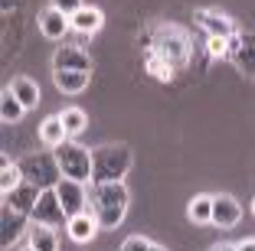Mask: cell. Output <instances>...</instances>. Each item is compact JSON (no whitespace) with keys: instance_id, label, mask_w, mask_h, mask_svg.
I'll list each match as a JSON object with an SVG mask.
<instances>
[{"instance_id":"obj_1","label":"cell","mask_w":255,"mask_h":251,"mask_svg":"<svg viewBox=\"0 0 255 251\" xmlns=\"http://www.w3.org/2000/svg\"><path fill=\"white\" fill-rule=\"evenodd\" d=\"M147 49H154L160 59H167L173 69H180L190 62V52H193V43H190V33L177 23H160L154 30H147Z\"/></svg>"},{"instance_id":"obj_2","label":"cell","mask_w":255,"mask_h":251,"mask_svg":"<svg viewBox=\"0 0 255 251\" xmlns=\"http://www.w3.org/2000/svg\"><path fill=\"white\" fill-rule=\"evenodd\" d=\"M89 202H92V212H95L98 225L102 229H115V225H121V219L128 212L131 192H128L125 183H102L89 189Z\"/></svg>"},{"instance_id":"obj_3","label":"cell","mask_w":255,"mask_h":251,"mask_svg":"<svg viewBox=\"0 0 255 251\" xmlns=\"http://www.w3.org/2000/svg\"><path fill=\"white\" fill-rule=\"evenodd\" d=\"M131 147L128 144H105V147L92 150V186L102 183H125L128 170H131Z\"/></svg>"},{"instance_id":"obj_4","label":"cell","mask_w":255,"mask_h":251,"mask_svg":"<svg viewBox=\"0 0 255 251\" xmlns=\"http://www.w3.org/2000/svg\"><path fill=\"white\" fill-rule=\"evenodd\" d=\"M20 170H23V179L39 189H56L62 183V170H59V160L56 154H30L20 160Z\"/></svg>"},{"instance_id":"obj_5","label":"cell","mask_w":255,"mask_h":251,"mask_svg":"<svg viewBox=\"0 0 255 251\" xmlns=\"http://www.w3.org/2000/svg\"><path fill=\"white\" fill-rule=\"evenodd\" d=\"M56 160H59V170L66 179H75V183H92V150H85L82 144L66 141L53 150Z\"/></svg>"},{"instance_id":"obj_6","label":"cell","mask_w":255,"mask_h":251,"mask_svg":"<svg viewBox=\"0 0 255 251\" xmlns=\"http://www.w3.org/2000/svg\"><path fill=\"white\" fill-rule=\"evenodd\" d=\"M193 20H196V26H200L206 36H219V39L236 36L233 16H226L223 10H216V7H200V10L193 13Z\"/></svg>"},{"instance_id":"obj_7","label":"cell","mask_w":255,"mask_h":251,"mask_svg":"<svg viewBox=\"0 0 255 251\" xmlns=\"http://www.w3.org/2000/svg\"><path fill=\"white\" fill-rule=\"evenodd\" d=\"M30 219L36 222V225H49V229L69 222V215H66V209H62L59 196H56V189H43V196H39V202H36V209H33Z\"/></svg>"},{"instance_id":"obj_8","label":"cell","mask_w":255,"mask_h":251,"mask_svg":"<svg viewBox=\"0 0 255 251\" xmlns=\"http://www.w3.org/2000/svg\"><path fill=\"white\" fill-rule=\"evenodd\" d=\"M56 196H59V202H62V209H66L69 219L89 212V209H85V202H89V196H85V183H75V179L62 176V183L56 186Z\"/></svg>"},{"instance_id":"obj_9","label":"cell","mask_w":255,"mask_h":251,"mask_svg":"<svg viewBox=\"0 0 255 251\" xmlns=\"http://www.w3.org/2000/svg\"><path fill=\"white\" fill-rule=\"evenodd\" d=\"M26 219H30V215H23V212H16V209L3 206V212H0V248L3 251H7L10 245L20 242L23 229H26Z\"/></svg>"},{"instance_id":"obj_10","label":"cell","mask_w":255,"mask_h":251,"mask_svg":"<svg viewBox=\"0 0 255 251\" xmlns=\"http://www.w3.org/2000/svg\"><path fill=\"white\" fill-rule=\"evenodd\" d=\"M53 69H66V72H92L89 52L79 46H59L53 56Z\"/></svg>"},{"instance_id":"obj_11","label":"cell","mask_w":255,"mask_h":251,"mask_svg":"<svg viewBox=\"0 0 255 251\" xmlns=\"http://www.w3.org/2000/svg\"><path fill=\"white\" fill-rule=\"evenodd\" d=\"M39 196H43V189H39V186H33V183H20L13 192H7V196H3V206L16 209V212H23V215H33V209H36Z\"/></svg>"},{"instance_id":"obj_12","label":"cell","mask_w":255,"mask_h":251,"mask_svg":"<svg viewBox=\"0 0 255 251\" xmlns=\"http://www.w3.org/2000/svg\"><path fill=\"white\" fill-rule=\"evenodd\" d=\"M239 219H242V206L233 199V196H226V192L213 196V225H219V229H233Z\"/></svg>"},{"instance_id":"obj_13","label":"cell","mask_w":255,"mask_h":251,"mask_svg":"<svg viewBox=\"0 0 255 251\" xmlns=\"http://www.w3.org/2000/svg\"><path fill=\"white\" fill-rule=\"evenodd\" d=\"M36 23H39V33H43L46 39H62L69 30H72V23H69V16H66V13H59L56 7L43 10Z\"/></svg>"},{"instance_id":"obj_14","label":"cell","mask_w":255,"mask_h":251,"mask_svg":"<svg viewBox=\"0 0 255 251\" xmlns=\"http://www.w3.org/2000/svg\"><path fill=\"white\" fill-rule=\"evenodd\" d=\"M69 23H72V30L75 33H82V36H92V33L102 30V23H105V13L98 7H82V10H75L72 16H69Z\"/></svg>"},{"instance_id":"obj_15","label":"cell","mask_w":255,"mask_h":251,"mask_svg":"<svg viewBox=\"0 0 255 251\" xmlns=\"http://www.w3.org/2000/svg\"><path fill=\"white\" fill-rule=\"evenodd\" d=\"M233 66L239 69L242 75L255 79V33H242L239 49L233 52Z\"/></svg>"},{"instance_id":"obj_16","label":"cell","mask_w":255,"mask_h":251,"mask_svg":"<svg viewBox=\"0 0 255 251\" xmlns=\"http://www.w3.org/2000/svg\"><path fill=\"white\" fill-rule=\"evenodd\" d=\"M66 225H69V238H72V242H92V238H95V232L102 229V225H98V219H95V212L72 215Z\"/></svg>"},{"instance_id":"obj_17","label":"cell","mask_w":255,"mask_h":251,"mask_svg":"<svg viewBox=\"0 0 255 251\" xmlns=\"http://www.w3.org/2000/svg\"><path fill=\"white\" fill-rule=\"evenodd\" d=\"M89 79H92V72H66V69H53V85L59 91H66V95H79V91H85Z\"/></svg>"},{"instance_id":"obj_18","label":"cell","mask_w":255,"mask_h":251,"mask_svg":"<svg viewBox=\"0 0 255 251\" xmlns=\"http://www.w3.org/2000/svg\"><path fill=\"white\" fill-rule=\"evenodd\" d=\"M7 88L13 91V95H16V101H20L26 111L39 104V85H36L33 79H26V75H16V79H10V85H7Z\"/></svg>"},{"instance_id":"obj_19","label":"cell","mask_w":255,"mask_h":251,"mask_svg":"<svg viewBox=\"0 0 255 251\" xmlns=\"http://www.w3.org/2000/svg\"><path fill=\"white\" fill-rule=\"evenodd\" d=\"M39 141L46 144V147H59V144L69 141V134L66 127H62V118L59 114H49V118H43V124H39Z\"/></svg>"},{"instance_id":"obj_20","label":"cell","mask_w":255,"mask_h":251,"mask_svg":"<svg viewBox=\"0 0 255 251\" xmlns=\"http://www.w3.org/2000/svg\"><path fill=\"white\" fill-rule=\"evenodd\" d=\"M26 235H30L33 251H56L59 248V238H56V232L49 229V225H36V222H33L30 229H26Z\"/></svg>"},{"instance_id":"obj_21","label":"cell","mask_w":255,"mask_h":251,"mask_svg":"<svg viewBox=\"0 0 255 251\" xmlns=\"http://www.w3.org/2000/svg\"><path fill=\"white\" fill-rule=\"evenodd\" d=\"M187 215H190V222H196V225H210L213 222V196H206V192L193 196L190 206H187Z\"/></svg>"},{"instance_id":"obj_22","label":"cell","mask_w":255,"mask_h":251,"mask_svg":"<svg viewBox=\"0 0 255 251\" xmlns=\"http://www.w3.org/2000/svg\"><path fill=\"white\" fill-rule=\"evenodd\" d=\"M144 69L150 72V79H157V82H170L173 79V66L167 59H160L154 49H144Z\"/></svg>"},{"instance_id":"obj_23","label":"cell","mask_w":255,"mask_h":251,"mask_svg":"<svg viewBox=\"0 0 255 251\" xmlns=\"http://www.w3.org/2000/svg\"><path fill=\"white\" fill-rule=\"evenodd\" d=\"M62 127H66V134H69V141L72 137H79V134L89 127V114H85L82 108H62Z\"/></svg>"},{"instance_id":"obj_24","label":"cell","mask_w":255,"mask_h":251,"mask_svg":"<svg viewBox=\"0 0 255 251\" xmlns=\"http://www.w3.org/2000/svg\"><path fill=\"white\" fill-rule=\"evenodd\" d=\"M20 183H26V179H23L20 163H10L7 157H3V163H0V189H3V196H7V192H13Z\"/></svg>"},{"instance_id":"obj_25","label":"cell","mask_w":255,"mask_h":251,"mask_svg":"<svg viewBox=\"0 0 255 251\" xmlns=\"http://www.w3.org/2000/svg\"><path fill=\"white\" fill-rule=\"evenodd\" d=\"M23 114H26V108L16 101V95L10 88H3V98H0V118H3V124H16Z\"/></svg>"},{"instance_id":"obj_26","label":"cell","mask_w":255,"mask_h":251,"mask_svg":"<svg viewBox=\"0 0 255 251\" xmlns=\"http://www.w3.org/2000/svg\"><path fill=\"white\" fill-rule=\"evenodd\" d=\"M206 52H210V59H229V39L206 36Z\"/></svg>"},{"instance_id":"obj_27","label":"cell","mask_w":255,"mask_h":251,"mask_svg":"<svg viewBox=\"0 0 255 251\" xmlns=\"http://www.w3.org/2000/svg\"><path fill=\"white\" fill-rule=\"evenodd\" d=\"M150 238H144V235H131V238H125L121 242V251H150Z\"/></svg>"},{"instance_id":"obj_28","label":"cell","mask_w":255,"mask_h":251,"mask_svg":"<svg viewBox=\"0 0 255 251\" xmlns=\"http://www.w3.org/2000/svg\"><path fill=\"white\" fill-rule=\"evenodd\" d=\"M53 7H56V10H59V13H66V16H72V13H75V10H82V7H85V3H82V0H53Z\"/></svg>"},{"instance_id":"obj_29","label":"cell","mask_w":255,"mask_h":251,"mask_svg":"<svg viewBox=\"0 0 255 251\" xmlns=\"http://www.w3.org/2000/svg\"><path fill=\"white\" fill-rule=\"evenodd\" d=\"M236 251H255V238H246V242L236 245Z\"/></svg>"},{"instance_id":"obj_30","label":"cell","mask_w":255,"mask_h":251,"mask_svg":"<svg viewBox=\"0 0 255 251\" xmlns=\"http://www.w3.org/2000/svg\"><path fill=\"white\" fill-rule=\"evenodd\" d=\"M16 3H20V0H3V13H10V10H16Z\"/></svg>"},{"instance_id":"obj_31","label":"cell","mask_w":255,"mask_h":251,"mask_svg":"<svg viewBox=\"0 0 255 251\" xmlns=\"http://www.w3.org/2000/svg\"><path fill=\"white\" fill-rule=\"evenodd\" d=\"M210 251H236V245H213Z\"/></svg>"},{"instance_id":"obj_32","label":"cell","mask_w":255,"mask_h":251,"mask_svg":"<svg viewBox=\"0 0 255 251\" xmlns=\"http://www.w3.org/2000/svg\"><path fill=\"white\" fill-rule=\"evenodd\" d=\"M150 251H167V248H160V245H150Z\"/></svg>"},{"instance_id":"obj_33","label":"cell","mask_w":255,"mask_h":251,"mask_svg":"<svg viewBox=\"0 0 255 251\" xmlns=\"http://www.w3.org/2000/svg\"><path fill=\"white\" fill-rule=\"evenodd\" d=\"M252 212H255V199H252Z\"/></svg>"},{"instance_id":"obj_34","label":"cell","mask_w":255,"mask_h":251,"mask_svg":"<svg viewBox=\"0 0 255 251\" xmlns=\"http://www.w3.org/2000/svg\"><path fill=\"white\" fill-rule=\"evenodd\" d=\"M23 251H33V248H23Z\"/></svg>"}]
</instances>
